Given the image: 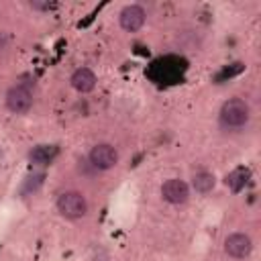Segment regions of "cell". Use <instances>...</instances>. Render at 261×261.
<instances>
[{"label": "cell", "mask_w": 261, "mask_h": 261, "mask_svg": "<svg viewBox=\"0 0 261 261\" xmlns=\"http://www.w3.org/2000/svg\"><path fill=\"white\" fill-rule=\"evenodd\" d=\"M251 108L243 98H228L220 108V124L226 128H241L249 122Z\"/></svg>", "instance_id": "6da1fadb"}, {"label": "cell", "mask_w": 261, "mask_h": 261, "mask_svg": "<svg viewBox=\"0 0 261 261\" xmlns=\"http://www.w3.org/2000/svg\"><path fill=\"white\" fill-rule=\"evenodd\" d=\"M55 204H57L59 214L65 216V218H71V220L82 218L88 212V200H86V196L82 192H75V190H69V192L59 194V198H57Z\"/></svg>", "instance_id": "7a4b0ae2"}, {"label": "cell", "mask_w": 261, "mask_h": 261, "mask_svg": "<svg viewBox=\"0 0 261 261\" xmlns=\"http://www.w3.org/2000/svg\"><path fill=\"white\" fill-rule=\"evenodd\" d=\"M88 161L96 171H106L118 163V151L110 143H98L92 147Z\"/></svg>", "instance_id": "3957f363"}, {"label": "cell", "mask_w": 261, "mask_h": 261, "mask_svg": "<svg viewBox=\"0 0 261 261\" xmlns=\"http://www.w3.org/2000/svg\"><path fill=\"white\" fill-rule=\"evenodd\" d=\"M6 106L14 114H24L33 106V92L24 84H16L6 92Z\"/></svg>", "instance_id": "277c9868"}, {"label": "cell", "mask_w": 261, "mask_h": 261, "mask_svg": "<svg viewBox=\"0 0 261 261\" xmlns=\"http://www.w3.org/2000/svg\"><path fill=\"white\" fill-rule=\"evenodd\" d=\"M145 20H147V14L139 4H128L118 14V22L126 33H137L139 29H143Z\"/></svg>", "instance_id": "5b68a950"}, {"label": "cell", "mask_w": 261, "mask_h": 261, "mask_svg": "<svg viewBox=\"0 0 261 261\" xmlns=\"http://www.w3.org/2000/svg\"><path fill=\"white\" fill-rule=\"evenodd\" d=\"M161 196L165 202L169 204H184L188 202L190 198V188L184 179H177V177H171V179H165L163 186H161Z\"/></svg>", "instance_id": "8992f818"}, {"label": "cell", "mask_w": 261, "mask_h": 261, "mask_svg": "<svg viewBox=\"0 0 261 261\" xmlns=\"http://www.w3.org/2000/svg\"><path fill=\"white\" fill-rule=\"evenodd\" d=\"M253 249V243H251V237L245 234V232H232L224 239V251L228 257L232 259H243L251 253Z\"/></svg>", "instance_id": "52a82bcc"}, {"label": "cell", "mask_w": 261, "mask_h": 261, "mask_svg": "<svg viewBox=\"0 0 261 261\" xmlns=\"http://www.w3.org/2000/svg\"><path fill=\"white\" fill-rule=\"evenodd\" d=\"M69 82H71V88H73L75 92H82V94L92 92V90L96 88V75H94V71H92L90 67H77V69L71 73Z\"/></svg>", "instance_id": "ba28073f"}, {"label": "cell", "mask_w": 261, "mask_h": 261, "mask_svg": "<svg viewBox=\"0 0 261 261\" xmlns=\"http://www.w3.org/2000/svg\"><path fill=\"white\" fill-rule=\"evenodd\" d=\"M55 157H57V147L55 145H37L29 151V161L37 167H45V165L53 163Z\"/></svg>", "instance_id": "9c48e42d"}, {"label": "cell", "mask_w": 261, "mask_h": 261, "mask_svg": "<svg viewBox=\"0 0 261 261\" xmlns=\"http://www.w3.org/2000/svg\"><path fill=\"white\" fill-rule=\"evenodd\" d=\"M249 177H251V171H249L247 167H237V169H232V171L224 177V184H226V188H228L230 192H241V190L247 186Z\"/></svg>", "instance_id": "30bf717a"}, {"label": "cell", "mask_w": 261, "mask_h": 261, "mask_svg": "<svg viewBox=\"0 0 261 261\" xmlns=\"http://www.w3.org/2000/svg\"><path fill=\"white\" fill-rule=\"evenodd\" d=\"M214 184H216V179H214V175H212L210 171H198V173L192 177V186H194V190L200 192V194L212 192V190H214Z\"/></svg>", "instance_id": "8fae6325"}, {"label": "cell", "mask_w": 261, "mask_h": 261, "mask_svg": "<svg viewBox=\"0 0 261 261\" xmlns=\"http://www.w3.org/2000/svg\"><path fill=\"white\" fill-rule=\"evenodd\" d=\"M43 181H45V173H43V171H35V173H31V175H27V179L22 181L20 192H22L24 196L35 194V192L43 186Z\"/></svg>", "instance_id": "7c38bea8"}, {"label": "cell", "mask_w": 261, "mask_h": 261, "mask_svg": "<svg viewBox=\"0 0 261 261\" xmlns=\"http://www.w3.org/2000/svg\"><path fill=\"white\" fill-rule=\"evenodd\" d=\"M33 10H51L55 8V2H31Z\"/></svg>", "instance_id": "4fadbf2b"}]
</instances>
